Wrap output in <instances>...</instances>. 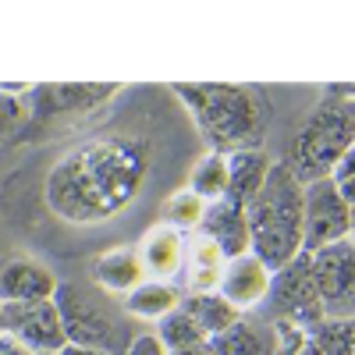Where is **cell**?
<instances>
[{
  "mask_svg": "<svg viewBox=\"0 0 355 355\" xmlns=\"http://www.w3.org/2000/svg\"><path fill=\"white\" fill-rule=\"evenodd\" d=\"M150 174V146L135 135H103L57 160L43 182L53 217L68 224H103L135 202Z\"/></svg>",
  "mask_w": 355,
  "mask_h": 355,
  "instance_id": "obj_1",
  "label": "cell"
},
{
  "mask_svg": "<svg viewBox=\"0 0 355 355\" xmlns=\"http://www.w3.org/2000/svg\"><path fill=\"white\" fill-rule=\"evenodd\" d=\"M174 96L185 103L210 153L252 150L266 128V96L252 85L227 82H178Z\"/></svg>",
  "mask_w": 355,
  "mask_h": 355,
  "instance_id": "obj_2",
  "label": "cell"
},
{
  "mask_svg": "<svg viewBox=\"0 0 355 355\" xmlns=\"http://www.w3.org/2000/svg\"><path fill=\"white\" fill-rule=\"evenodd\" d=\"M252 252L277 274L302 252L306 231V182L291 171L288 160H277L266 174L259 196L245 206Z\"/></svg>",
  "mask_w": 355,
  "mask_h": 355,
  "instance_id": "obj_3",
  "label": "cell"
},
{
  "mask_svg": "<svg viewBox=\"0 0 355 355\" xmlns=\"http://www.w3.org/2000/svg\"><path fill=\"white\" fill-rule=\"evenodd\" d=\"M352 146H355V103L327 100L299 128L295 153L288 164L309 185V182H320V178H334L341 160L352 153Z\"/></svg>",
  "mask_w": 355,
  "mask_h": 355,
  "instance_id": "obj_4",
  "label": "cell"
},
{
  "mask_svg": "<svg viewBox=\"0 0 355 355\" xmlns=\"http://www.w3.org/2000/svg\"><path fill=\"white\" fill-rule=\"evenodd\" d=\"M53 302H57V309H61L68 345L117 352L121 327H117V320L110 313V302L103 299V295H96L93 288H82V284H61L57 295H53Z\"/></svg>",
  "mask_w": 355,
  "mask_h": 355,
  "instance_id": "obj_5",
  "label": "cell"
},
{
  "mask_svg": "<svg viewBox=\"0 0 355 355\" xmlns=\"http://www.w3.org/2000/svg\"><path fill=\"white\" fill-rule=\"evenodd\" d=\"M309 270L320 291L323 320H355V245L345 239L309 252Z\"/></svg>",
  "mask_w": 355,
  "mask_h": 355,
  "instance_id": "obj_6",
  "label": "cell"
},
{
  "mask_svg": "<svg viewBox=\"0 0 355 355\" xmlns=\"http://www.w3.org/2000/svg\"><path fill=\"white\" fill-rule=\"evenodd\" d=\"M352 231V206L341 199L334 178H320L306 185V231H302V252H320L338 245Z\"/></svg>",
  "mask_w": 355,
  "mask_h": 355,
  "instance_id": "obj_7",
  "label": "cell"
},
{
  "mask_svg": "<svg viewBox=\"0 0 355 355\" xmlns=\"http://www.w3.org/2000/svg\"><path fill=\"white\" fill-rule=\"evenodd\" d=\"M121 93L117 82H50L33 85V117L36 121H68L100 110Z\"/></svg>",
  "mask_w": 355,
  "mask_h": 355,
  "instance_id": "obj_8",
  "label": "cell"
},
{
  "mask_svg": "<svg viewBox=\"0 0 355 355\" xmlns=\"http://www.w3.org/2000/svg\"><path fill=\"white\" fill-rule=\"evenodd\" d=\"M4 331L21 341L33 355L53 352L61 355L68 348V334H64V320L53 299L46 302H11L4 306Z\"/></svg>",
  "mask_w": 355,
  "mask_h": 355,
  "instance_id": "obj_9",
  "label": "cell"
},
{
  "mask_svg": "<svg viewBox=\"0 0 355 355\" xmlns=\"http://www.w3.org/2000/svg\"><path fill=\"white\" fill-rule=\"evenodd\" d=\"M270 299L277 306V320H295V323H306V327H316L323 323V306H320V291L309 270V252H299L288 266L274 274V288H270Z\"/></svg>",
  "mask_w": 355,
  "mask_h": 355,
  "instance_id": "obj_10",
  "label": "cell"
},
{
  "mask_svg": "<svg viewBox=\"0 0 355 355\" xmlns=\"http://www.w3.org/2000/svg\"><path fill=\"white\" fill-rule=\"evenodd\" d=\"M270 288H274V270L256 252H245L239 259H227L217 291L239 313H245V309H256L263 299H270Z\"/></svg>",
  "mask_w": 355,
  "mask_h": 355,
  "instance_id": "obj_11",
  "label": "cell"
},
{
  "mask_svg": "<svg viewBox=\"0 0 355 355\" xmlns=\"http://www.w3.org/2000/svg\"><path fill=\"white\" fill-rule=\"evenodd\" d=\"M57 277L46 263L33 256H15L0 263V302H46L57 295Z\"/></svg>",
  "mask_w": 355,
  "mask_h": 355,
  "instance_id": "obj_12",
  "label": "cell"
},
{
  "mask_svg": "<svg viewBox=\"0 0 355 355\" xmlns=\"http://www.w3.org/2000/svg\"><path fill=\"white\" fill-rule=\"evenodd\" d=\"M202 234L224 252V259H239V256L252 252V234H249L245 206H234L227 199L206 206V214H202Z\"/></svg>",
  "mask_w": 355,
  "mask_h": 355,
  "instance_id": "obj_13",
  "label": "cell"
},
{
  "mask_svg": "<svg viewBox=\"0 0 355 355\" xmlns=\"http://www.w3.org/2000/svg\"><path fill=\"white\" fill-rule=\"evenodd\" d=\"M185 234L174 231L167 224H157L146 239L139 242V256H142V266H146V277L153 281H171L182 274L185 266Z\"/></svg>",
  "mask_w": 355,
  "mask_h": 355,
  "instance_id": "obj_14",
  "label": "cell"
},
{
  "mask_svg": "<svg viewBox=\"0 0 355 355\" xmlns=\"http://www.w3.org/2000/svg\"><path fill=\"white\" fill-rule=\"evenodd\" d=\"M93 281H96L103 291L121 295V299H125L135 284L146 281V266H142L139 249H132V245H114V249L100 252V256L93 259Z\"/></svg>",
  "mask_w": 355,
  "mask_h": 355,
  "instance_id": "obj_15",
  "label": "cell"
},
{
  "mask_svg": "<svg viewBox=\"0 0 355 355\" xmlns=\"http://www.w3.org/2000/svg\"><path fill=\"white\" fill-rule=\"evenodd\" d=\"M270 167H274V160L266 157V150H259V146L231 153L227 157V196L224 199L234 202V206H249L259 196Z\"/></svg>",
  "mask_w": 355,
  "mask_h": 355,
  "instance_id": "obj_16",
  "label": "cell"
},
{
  "mask_svg": "<svg viewBox=\"0 0 355 355\" xmlns=\"http://www.w3.org/2000/svg\"><path fill=\"white\" fill-rule=\"evenodd\" d=\"M224 252L206 239V234H196V239L185 245V281H189V291H217L220 288V277H224Z\"/></svg>",
  "mask_w": 355,
  "mask_h": 355,
  "instance_id": "obj_17",
  "label": "cell"
},
{
  "mask_svg": "<svg viewBox=\"0 0 355 355\" xmlns=\"http://www.w3.org/2000/svg\"><path fill=\"white\" fill-rule=\"evenodd\" d=\"M182 309L196 320V327L206 338H217L242 320V313L234 309L220 291H189V295H182Z\"/></svg>",
  "mask_w": 355,
  "mask_h": 355,
  "instance_id": "obj_18",
  "label": "cell"
},
{
  "mask_svg": "<svg viewBox=\"0 0 355 355\" xmlns=\"http://www.w3.org/2000/svg\"><path fill=\"white\" fill-rule=\"evenodd\" d=\"M121 306H125L128 316L160 323L167 313H174L178 306H182V291H178L171 281H153V277H146L142 284H135V288L125 295Z\"/></svg>",
  "mask_w": 355,
  "mask_h": 355,
  "instance_id": "obj_19",
  "label": "cell"
},
{
  "mask_svg": "<svg viewBox=\"0 0 355 355\" xmlns=\"http://www.w3.org/2000/svg\"><path fill=\"white\" fill-rule=\"evenodd\" d=\"M210 355H274V327L266 331L252 320H239L224 334L210 338Z\"/></svg>",
  "mask_w": 355,
  "mask_h": 355,
  "instance_id": "obj_20",
  "label": "cell"
},
{
  "mask_svg": "<svg viewBox=\"0 0 355 355\" xmlns=\"http://www.w3.org/2000/svg\"><path fill=\"white\" fill-rule=\"evenodd\" d=\"M189 192H196L206 206L220 202L227 196V157L224 153H206L189 174Z\"/></svg>",
  "mask_w": 355,
  "mask_h": 355,
  "instance_id": "obj_21",
  "label": "cell"
},
{
  "mask_svg": "<svg viewBox=\"0 0 355 355\" xmlns=\"http://www.w3.org/2000/svg\"><path fill=\"white\" fill-rule=\"evenodd\" d=\"M157 338H160V345L174 355V352H185V348H192V345H202V341H210L199 327H196V320L178 306L174 313H167L160 323H157V331H153Z\"/></svg>",
  "mask_w": 355,
  "mask_h": 355,
  "instance_id": "obj_22",
  "label": "cell"
},
{
  "mask_svg": "<svg viewBox=\"0 0 355 355\" xmlns=\"http://www.w3.org/2000/svg\"><path fill=\"white\" fill-rule=\"evenodd\" d=\"M202 214H206V202L196 196V192H174V196H167L164 199V206H160V220L167 224V227H174V231H189V227H199L202 224Z\"/></svg>",
  "mask_w": 355,
  "mask_h": 355,
  "instance_id": "obj_23",
  "label": "cell"
},
{
  "mask_svg": "<svg viewBox=\"0 0 355 355\" xmlns=\"http://www.w3.org/2000/svg\"><path fill=\"white\" fill-rule=\"evenodd\" d=\"M274 355H323L316 345V334L306 323L277 320L274 323Z\"/></svg>",
  "mask_w": 355,
  "mask_h": 355,
  "instance_id": "obj_24",
  "label": "cell"
},
{
  "mask_svg": "<svg viewBox=\"0 0 355 355\" xmlns=\"http://www.w3.org/2000/svg\"><path fill=\"white\" fill-rule=\"evenodd\" d=\"M313 334L323 355H355V320H323Z\"/></svg>",
  "mask_w": 355,
  "mask_h": 355,
  "instance_id": "obj_25",
  "label": "cell"
},
{
  "mask_svg": "<svg viewBox=\"0 0 355 355\" xmlns=\"http://www.w3.org/2000/svg\"><path fill=\"white\" fill-rule=\"evenodd\" d=\"M25 114H28L25 103L0 89V142H8V135H15L25 125Z\"/></svg>",
  "mask_w": 355,
  "mask_h": 355,
  "instance_id": "obj_26",
  "label": "cell"
},
{
  "mask_svg": "<svg viewBox=\"0 0 355 355\" xmlns=\"http://www.w3.org/2000/svg\"><path fill=\"white\" fill-rule=\"evenodd\" d=\"M125 355H171V352L160 345V338H157V334H135V338L128 341Z\"/></svg>",
  "mask_w": 355,
  "mask_h": 355,
  "instance_id": "obj_27",
  "label": "cell"
},
{
  "mask_svg": "<svg viewBox=\"0 0 355 355\" xmlns=\"http://www.w3.org/2000/svg\"><path fill=\"white\" fill-rule=\"evenodd\" d=\"M0 355H33V352H28L21 341H15L8 331H0Z\"/></svg>",
  "mask_w": 355,
  "mask_h": 355,
  "instance_id": "obj_28",
  "label": "cell"
},
{
  "mask_svg": "<svg viewBox=\"0 0 355 355\" xmlns=\"http://www.w3.org/2000/svg\"><path fill=\"white\" fill-rule=\"evenodd\" d=\"M334 182H338L341 199H345L348 206H355V174H348V178H334Z\"/></svg>",
  "mask_w": 355,
  "mask_h": 355,
  "instance_id": "obj_29",
  "label": "cell"
},
{
  "mask_svg": "<svg viewBox=\"0 0 355 355\" xmlns=\"http://www.w3.org/2000/svg\"><path fill=\"white\" fill-rule=\"evenodd\" d=\"M61 355H117V352H103V348H75V345H68Z\"/></svg>",
  "mask_w": 355,
  "mask_h": 355,
  "instance_id": "obj_30",
  "label": "cell"
},
{
  "mask_svg": "<svg viewBox=\"0 0 355 355\" xmlns=\"http://www.w3.org/2000/svg\"><path fill=\"white\" fill-rule=\"evenodd\" d=\"M348 242L355 245V206H352V231H348Z\"/></svg>",
  "mask_w": 355,
  "mask_h": 355,
  "instance_id": "obj_31",
  "label": "cell"
},
{
  "mask_svg": "<svg viewBox=\"0 0 355 355\" xmlns=\"http://www.w3.org/2000/svg\"><path fill=\"white\" fill-rule=\"evenodd\" d=\"M0 331H4V302H0Z\"/></svg>",
  "mask_w": 355,
  "mask_h": 355,
  "instance_id": "obj_32",
  "label": "cell"
},
{
  "mask_svg": "<svg viewBox=\"0 0 355 355\" xmlns=\"http://www.w3.org/2000/svg\"><path fill=\"white\" fill-rule=\"evenodd\" d=\"M43 355H53V352H43Z\"/></svg>",
  "mask_w": 355,
  "mask_h": 355,
  "instance_id": "obj_33",
  "label": "cell"
}]
</instances>
